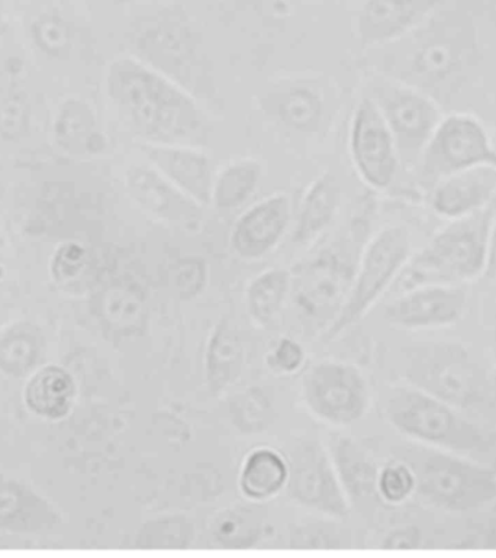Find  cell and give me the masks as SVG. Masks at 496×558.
<instances>
[{
	"label": "cell",
	"instance_id": "6da1fadb",
	"mask_svg": "<svg viewBox=\"0 0 496 558\" xmlns=\"http://www.w3.org/2000/svg\"><path fill=\"white\" fill-rule=\"evenodd\" d=\"M109 99L130 133L152 145L205 147L210 120L184 87L137 57L113 61Z\"/></svg>",
	"mask_w": 496,
	"mask_h": 558
},
{
	"label": "cell",
	"instance_id": "7a4b0ae2",
	"mask_svg": "<svg viewBox=\"0 0 496 558\" xmlns=\"http://www.w3.org/2000/svg\"><path fill=\"white\" fill-rule=\"evenodd\" d=\"M407 384L482 426H496V368L463 342H419L403 350Z\"/></svg>",
	"mask_w": 496,
	"mask_h": 558
},
{
	"label": "cell",
	"instance_id": "3957f363",
	"mask_svg": "<svg viewBox=\"0 0 496 558\" xmlns=\"http://www.w3.org/2000/svg\"><path fill=\"white\" fill-rule=\"evenodd\" d=\"M496 199L468 217L451 219L419 253L410 257L389 293L432 284H464L484 276Z\"/></svg>",
	"mask_w": 496,
	"mask_h": 558
},
{
	"label": "cell",
	"instance_id": "277c9868",
	"mask_svg": "<svg viewBox=\"0 0 496 558\" xmlns=\"http://www.w3.org/2000/svg\"><path fill=\"white\" fill-rule=\"evenodd\" d=\"M385 416L399 434L421 446L467 457L488 452L493 447L484 426L410 384L390 390Z\"/></svg>",
	"mask_w": 496,
	"mask_h": 558
},
{
	"label": "cell",
	"instance_id": "5b68a950",
	"mask_svg": "<svg viewBox=\"0 0 496 558\" xmlns=\"http://www.w3.org/2000/svg\"><path fill=\"white\" fill-rule=\"evenodd\" d=\"M406 452L403 461L416 478L415 495L430 507L463 513L496 502V472L488 465L421 444Z\"/></svg>",
	"mask_w": 496,
	"mask_h": 558
},
{
	"label": "cell",
	"instance_id": "8992f818",
	"mask_svg": "<svg viewBox=\"0 0 496 558\" xmlns=\"http://www.w3.org/2000/svg\"><path fill=\"white\" fill-rule=\"evenodd\" d=\"M411 232L406 226L382 228L363 248L350 292L323 333L330 342L358 324L389 292L412 256Z\"/></svg>",
	"mask_w": 496,
	"mask_h": 558
},
{
	"label": "cell",
	"instance_id": "52a82bcc",
	"mask_svg": "<svg viewBox=\"0 0 496 558\" xmlns=\"http://www.w3.org/2000/svg\"><path fill=\"white\" fill-rule=\"evenodd\" d=\"M475 167L496 169V148L485 126L467 113L443 118L416 162V179L423 191L440 180Z\"/></svg>",
	"mask_w": 496,
	"mask_h": 558
},
{
	"label": "cell",
	"instance_id": "ba28073f",
	"mask_svg": "<svg viewBox=\"0 0 496 558\" xmlns=\"http://www.w3.org/2000/svg\"><path fill=\"white\" fill-rule=\"evenodd\" d=\"M371 98L379 108L397 141L399 156L416 166L430 138L443 121L440 105L419 87L398 78L376 76L368 83Z\"/></svg>",
	"mask_w": 496,
	"mask_h": 558
},
{
	"label": "cell",
	"instance_id": "9c48e42d",
	"mask_svg": "<svg viewBox=\"0 0 496 558\" xmlns=\"http://www.w3.org/2000/svg\"><path fill=\"white\" fill-rule=\"evenodd\" d=\"M302 399L306 410L334 426H349L366 416L371 408V388L354 364L323 360L302 377Z\"/></svg>",
	"mask_w": 496,
	"mask_h": 558
},
{
	"label": "cell",
	"instance_id": "30bf717a",
	"mask_svg": "<svg viewBox=\"0 0 496 558\" xmlns=\"http://www.w3.org/2000/svg\"><path fill=\"white\" fill-rule=\"evenodd\" d=\"M288 463L287 490L293 502L334 520L349 517V498L324 444L315 439H302L289 452Z\"/></svg>",
	"mask_w": 496,
	"mask_h": 558
},
{
	"label": "cell",
	"instance_id": "8fae6325",
	"mask_svg": "<svg viewBox=\"0 0 496 558\" xmlns=\"http://www.w3.org/2000/svg\"><path fill=\"white\" fill-rule=\"evenodd\" d=\"M349 153L355 173L373 191L392 186L401 156L392 131L371 96L355 105L349 129Z\"/></svg>",
	"mask_w": 496,
	"mask_h": 558
},
{
	"label": "cell",
	"instance_id": "7c38bea8",
	"mask_svg": "<svg viewBox=\"0 0 496 558\" xmlns=\"http://www.w3.org/2000/svg\"><path fill=\"white\" fill-rule=\"evenodd\" d=\"M358 263L334 247L302 262L291 271L293 301L310 318L326 319L328 327L350 292Z\"/></svg>",
	"mask_w": 496,
	"mask_h": 558
},
{
	"label": "cell",
	"instance_id": "4fadbf2b",
	"mask_svg": "<svg viewBox=\"0 0 496 558\" xmlns=\"http://www.w3.org/2000/svg\"><path fill=\"white\" fill-rule=\"evenodd\" d=\"M467 306L463 284L421 286L390 299L384 318L392 327L410 331L446 328L463 318Z\"/></svg>",
	"mask_w": 496,
	"mask_h": 558
},
{
	"label": "cell",
	"instance_id": "5bb4252c",
	"mask_svg": "<svg viewBox=\"0 0 496 558\" xmlns=\"http://www.w3.org/2000/svg\"><path fill=\"white\" fill-rule=\"evenodd\" d=\"M125 183L134 204L155 221L187 232L199 230L204 223L205 206L179 191L155 167H131Z\"/></svg>",
	"mask_w": 496,
	"mask_h": 558
},
{
	"label": "cell",
	"instance_id": "9a60e30c",
	"mask_svg": "<svg viewBox=\"0 0 496 558\" xmlns=\"http://www.w3.org/2000/svg\"><path fill=\"white\" fill-rule=\"evenodd\" d=\"M291 221L292 202L287 193L276 192L256 202L232 226V253L244 262L262 260L282 243Z\"/></svg>",
	"mask_w": 496,
	"mask_h": 558
},
{
	"label": "cell",
	"instance_id": "2e32d148",
	"mask_svg": "<svg viewBox=\"0 0 496 558\" xmlns=\"http://www.w3.org/2000/svg\"><path fill=\"white\" fill-rule=\"evenodd\" d=\"M148 165L155 167L179 191L202 206H210L215 180L214 162L208 154L191 145L143 144Z\"/></svg>",
	"mask_w": 496,
	"mask_h": 558
},
{
	"label": "cell",
	"instance_id": "e0dca14e",
	"mask_svg": "<svg viewBox=\"0 0 496 558\" xmlns=\"http://www.w3.org/2000/svg\"><path fill=\"white\" fill-rule=\"evenodd\" d=\"M63 524L60 509L20 478L0 474V531L8 534L38 535Z\"/></svg>",
	"mask_w": 496,
	"mask_h": 558
},
{
	"label": "cell",
	"instance_id": "ac0fdd59",
	"mask_svg": "<svg viewBox=\"0 0 496 558\" xmlns=\"http://www.w3.org/2000/svg\"><path fill=\"white\" fill-rule=\"evenodd\" d=\"M434 213L447 219L468 217L496 199V169L475 167L440 180L428 192Z\"/></svg>",
	"mask_w": 496,
	"mask_h": 558
},
{
	"label": "cell",
	"instance_id": "d6986e66",
	"mask_svg": "<svg viewBox=\"0 0 496 558\" xmlns=\"http://www.w3.org/2000/svg\"><path fill=\"white\" fill-rule=\"evenodd\" d=\"M436 0H371L360 17L359 34L364 46L392 43L419 25Z\"/></svg>",
	"mask_w": 496,
	"mask_h": 558
},
{
	"label": "cell",
	"instance_id": "ffe728a7",
	"mask_svg": "<svg viewBox=\"0 0 496 558\" xmlns=\"http://www.w3.org/2000/svg\"><path fill=\"white\" fill-rule=\"evenodd\" d=\"M342 192L336 178L326 173L315 179L302 196L292 232L293 244L311 248L317 244L340 210Z\"/></svg>",
	"mask_w": 496,
	"mask_h": 558
},
{
	"label": "cell",
	"instance_id": "44dd1931",
	"mask_svg": "<svg viewBox=\"0 0 496 558\" xmlns=\"http://www.w3.org/2000/svg\"><path fill=\"white\" fill-rule=\"evenodd\" d=\"M244 345L230 316L215 325L205 350V380L209 393L219 397L235 384L244 367Z\"/></svg>",
	"mask_w": 496,
	"mask_h": 558
},
{
	"label": "cell",
	"instance_id": "7402d4cb",
	"mask_svg": "<svg viewBox=\"0 0 496 558\" xmlns=\"http://www.w3.org/2000/svg\"><path fill=\"white\" fill-rule=\"evenodd\" d=\"M328 452L350 505L362 504L377 496L376 478L379 469L359 442L347 435L332 434Z\"/></svg>",
	"mask_w": 496,
	"mask_h": 558
},
{
	"label": "cell",
	"instance_id": "603a6c76",
	"mask_svg": "<svg viewBox=\"0 0 496 558\" xmlns=\"http://www.w3.org/2000/svg\"><path fill=\"white\" fill-rule=\"evenodd\" d=\"M24 401L39 418L63 420L76 402V381L65 368L55 364L39 368L25 386Z\"/></svg>",
	"mask_w": 496,
	"mask_h": 558
},
{
	"label": "cell",
	"instance_id": "cb8c5ba5",
	"mask_svg": "<svg viewBox=\"0 0 496 558\" xmlns=\"http://www.w3.org/2000/svg\"><path fill=\"white\" fill-rule=\"evenodd\" d=\"M289 463L287 457L270 447L250 451L241 464L239 489L250 502H267L287 489Z\"/></svg>",
	"mask_w": 496,
	"mask_h": 558
},
{
	"label": "cell",
	"instance_id": "d4e9b609",
	"mask_svg": "<svg viewBox=\"0 0 496 558\" xmlns=\"http://www.w3.org/2000/svg\"><path fill=\"white\" fill-rule=\"evenodd\" d=\"M46 340L38 325L28 320L9 324L0 331V372L21 379L41 362Z\"/></svg>",
	"mask_w": 496,
	"mask_h": 558
},
{
	"label": "cell",
	"instance_id": "484cf974",
	"mask_svg": "<svg viewBox=\"0 0 496 558\" xmlns=\"http://www.w3.org/2000/svg\"><path fill=\"white\" fill-rule=\"evenodd\" d=\"M261 162L254 158H239L228 162L215 174L210 206L218 210H234L247 204L262 180Z\"/></svg>",
	"mask_w": 496,
	"mask_h": 558
},
{
	"label": "cell",
	"instance_id": "4316f807",
	"mask_svg": "<svg viewBox=\"0 0 496 558\" xmlns=\"http://www.w3.org/2000/svg\"><path fill=\"white\" fill-rule=\"evenodd\" d=\"M144 316L146 294L138 284H113L100 299V323L120 336H131L142 328Z\"/></svg>",
	"mask_w": 496,
	"mask_h": 558
},
{
	"label": "cell",
	"instance_id": "83f0119b",
	"mask_svg": "<svg viewBox=\"0 0 496 558\" xmlns=\"http://www.w3.org/2000/svg\"><path fill=\"white\" fill-rule=\"evenodd\" d=\"M292 292V274L285 269H269L257 275L245 290L250 316L261 327L274 323Z\"/></svg>",
	"mask_w": 496,
	"mask_h": 558
},
{
	"label": "cell",
	"instance_id": "f1b7e54d",
	"mask_svg": "<svg viewBox=\"0 0 496 558\" xmlns=\"http://www.w3.org/2000/svg\"><path fill=\"white\" fill-rule=\"evenodd\" d=\"M265 517L254 508L235 507L227 509L213 526V537L219 546L227 548H250L267 535Z\"/></svg>",
	"mask_w": 496,
	"mask_h": 558
},
{
	"label": "cell",
	"instance_id": "f546056e",
	"mask_svg": "<svg viewBox=\"0 0 496 558\" xmlns=\"http://www.w3.org/2000/svg\"><path fill=\"white\" fill-rule=\"evenodd\" d=\"M195 537L192 520L180 513H170L144 522L135 535L134 546L144 550H186Z\"/></svg>",
	"mask_w": 496,
	"mask_h": 558
},
{
	"label": "cell",
	"instance_id": "4dcf8cb0",
	"mask_svg": "<svg viewBox=\"0 0 496 558\" xmlns=\"http://www.w3.org/2000/svg\"><path fill=\"white\" fill-rule=\"evenodd\" d=\"M230 415L237 428L245 434L265 433L276 420L270 395L257 386H252L231 399Z\"/></svg>",
	"mask_w": 496,
	"mask_h": 558
},
{
	"label": "cell",
	"instance_id": "1f68e13d",
	"mask_svg": "<svg viewBox=\"0 0 496 558\" xmlns=\"http://www.w3.org/2000/svg\"><path fill=\"white\" fill-rule=\"evenodd\" d=\"M416 492V478L410 464L403 460L390 461L377 472V498L388 505H402Z\"/></svg>",
	"mask_w": 496,
	"mask_h": 558
},
{
	"label": "cell",
	"instance_id": "d6a6232c",
	"mask_svg": "<svg viewBox=\"0 0 496 558\" xmlns=\"http://www.w3.org/2000/svg\"><path fill=\"white\" fill-rule=\"evenodd\" d=\"M323 113V102L314 92L293 89L280 105V116L297 130L313 129Z\"/></svg>",
	"mask_w": 496,
	"mask_h": 558
},
{
	"label": "cell",
	"instance_id": "836d02e7",
	"mask_svg": "<svg viewBox=\"0 0 496 558\" xmlns=\"http://www.w3.org/2000/svg\"><path fill=\"white\" fill-rule=\"evenodd\" d=\"M171 283L180 299L199 296L208 283V266L199 257H184L171 266Z\"/></svg>",
	"mask_w": 496,
	"mask_h": 558
},
{
	"label": "cell",
	"instance_id": "e575fe53",
	"mask_svg": "<svg viewBox=\"0 0 496 558\" xmlns=\"http://www.w3.org/2000/svg\"><path fill=\"white\" fill-rule=\"evenodd\" d=\"M306 354L304 347L292 338L285 337L276 342L274 349L267 354L266 364L271 372L278 375H293L305 366Z\"/></svg>",
	"mask_w": 496,
	"mask_h": 558
},
{
	"label": "cell",
	"instance_id": "d590c367",
	"mask_svg": "<svg viewBox=\"0 0 496 558\" xmlns=\"http://www.w3.org/2000/svg\"><path fill=\"white\" fill-rule=\"evenodd\" d=\"M292 547L302 548H341L347 544V534L334 529H323V526H310L301 530L300 533H293Z\"/></svg>",
	"mask_w": 496,
	"mask_h": 558
},
{
	"label": "cell",
	"instance_id": "8d00e7d4",
	"mask_svg": "<svg viewBox=\"0 0 496 558\" xmlns=\"http://www.w3.org/2000/svg\"><path fill=\"white\" fill-rule=\"evenodd\" d=\"M421 543H423V533L419 526L406 525L386 534L380 547L385 550H416L421 547Z\"/></svg>",
	"mask_w": 496,
	"mask_h": 558
},
{
	"label": "cell",
	"instance_id": "74e56055",
	"mask_svg": "<svg viewBox=\"0 0 496 558\" xmlns=\"http://www.w3.org/2000/svg\"><path fill=\"white\" fill-rule=\"evenodd\" d=\"M482 278L488 279L489 281H496V213L493 227H491L488 252H486L485 271Z\"/></svg>",
	"mask_w": 496,
	"mask_h": 558
}]
</instances>
